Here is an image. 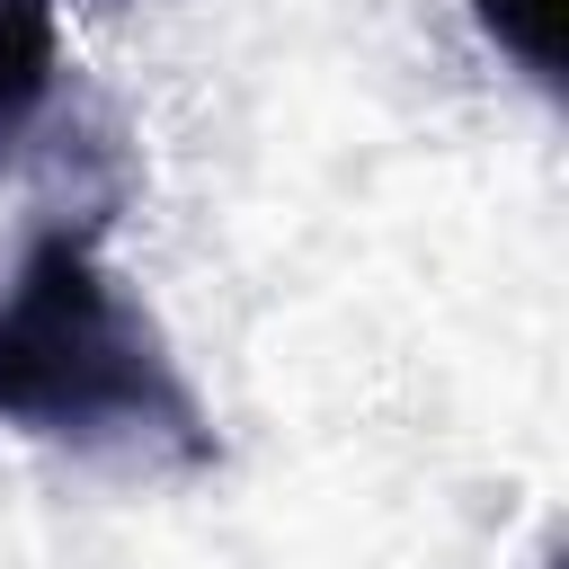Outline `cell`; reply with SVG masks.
Wrapping results in <instances>:
<instances>
[{"mask_svg":"<svg viewBox=\"0 0 569 569\" xmlns=\"http://www.w3.org/2000/svg\"><path fill=\"white\" fill-rule=\"evenodd\" d=\"M0 418L36 436H178L204 453L187 382L71 231L36 240L0 293Z\"/></svg>","mask_w":569,"mask_h":569,"instance_id":"6da1fadb","label":"cell"},{"mask_svg":"<svg viewBox=\"0 0 569 569\" xmlns=\"http://www.w3.org/2000/svg\"><path fill=\"white\" fill-rule=\"evenodd\" d=\"M53 89V0H0V151L36 124Z\"/></svg>","mask_w":569,"mask_h":569,"instance_id":"7a4b0ae2","label":"cell"},{"mask_svg":"<svg viewBox=\"0 0 569 569\" xmlns=\"http://www.w3.org/2000/svg\"><path fill=\"white\" fill-rule=\"evenodd\" d=\"M480 27H489L533 80L560 71V0H480Z\"/></svg>","mask_w":569,"mask_h":569,"instance_id":"3957f363","label":"cell"}]
</instances>
